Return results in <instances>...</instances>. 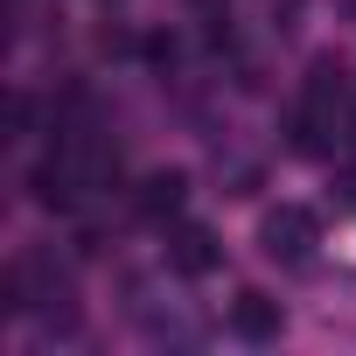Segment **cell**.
Returning a JSON list of instances; mask_svg holds the SVG:
<instances>
[{"label": "cell", "mask_w": 356, "mask_h": 356, "mask_svg": "<svg viewBox=\"0 0 356 356\" xmlns=\"http://www.w3.org/2000/svg\"><path fill=\"white\" fill-rule=\"evenodd\" d=\"M266 252L273 259H286V266H300L307 252H314V238H321V224H314V210H300V203H286V210H273L266 217Z\"/></svg>", "instance_id": "obj_1"}, {"label": "cell", "mask_w": 356, "mask_h": 356, "mask_svg": "<svg viewBox=\"0 0 356 356\" xmlns=\"http://www.w3.org/2000/svg\"><path fill=\"white\" fill-rule=\"evenodd\" d=\"M280 300H266V293H238L231 300V335H245V342H273L280 335Z\"/></svg>", "instance_id": "obj_2"}, {"label": "cell", "mask_w": 356, "mask_h": 356, "mask_svg": "<svg viewBox=\"0 0 356 356\" xmlns=\"http://www.w3.org/2000/svg\"><path fill=\"white\" fill-rule=\"evenodd\" d=\"M168 266L182 273V280H203V273L217 266V238H210V231H196V224H189V231H175V245H168Z\"/></svg>", "instance_id": "obj_3"}, {"label": "cell", "mask_w": 356, "mask_h": 356, "mask_svg": "<svg viewBox=\"0 0 356 356\" xmlns=\"http://www.w3.org/2000/svg\"><path fill=\"white\" fill-rule=\"evenodd\" d=\"M182 196H189V175H182V168H161V175L140 182V210H147V217H175Z\"/></svg>", "instance_id": "obj_4"}, {"label": "cell", "mask_w": 356, "mask_h": 356, "mask_svg": "<svg viewBox=\"0 0 356 356\" xmlns=\"http://www.w3.org/2000/svg\"><path fill=\"white\" fill-rule=\"evenodd\" d=\"M29 196H35L42 210H70V203H77V175H70L63 161H42V168L29 175Z\"/></svg>", "instance_id": "obj_5"}]
</instances>
